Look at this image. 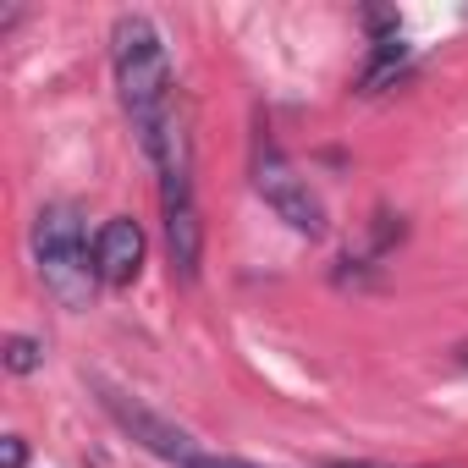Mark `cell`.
Wrapping results in <instances>:
<instances>
[{"mask_svg": "<svg viewBox=\"0 0 468 468\" xmlns=\"http://www.w3.org/2000/svg\"><path fill=\"white\" fill-rule=\"evenodd\" d=\"M111 67H116L122 105H127V116H133V127H138V144H144V154L154 160V171H160V176L193 171L187 133H182V116H176L171 56H165L160 28H154L144 12H122V17L111 23Z\"/></svg>", "mask_w": 468, "mask_h": 468, "instance_id": "obj_1", "label": "cell"}, {"mask_svg": "<svg viewBox=\"0 0 468 468\" xmlns=\"http://www.w3.org/2000/svg\"><path fill=\"white\" fill-rule=\"evenodd\" d=\"M28 243H34V271H39L45 292L72 314L89 309L100 271H94V249H89V231H83V209L78 204H45L34 215Z\"/></svg>", "mask_w": 468, "mask_h": 468, "instance_id": "obj_2", "label": "cell"}, {"mask_svg": "<svg viewBox=\"0 0 468 468\" xmlns=\"http://www.w3.org/2000/svg\"><path fill=\"white\" fill-rule=\"evenodd\" d=\"M254 193L298 231V238H325V204L309 187V176H298V165L276 149L271 133H254Z\"/></svg>", "mask_w": 468, "mask_h": 468, "instance_id": "obj_3", "label": "cell"}, {"mask_svg": "<svg viewBox=\"0 0 468 468\" xmlns=\"http://www.w3.org/2000/svg\"><path fill=\"white\" fill-rule=\"evenodd\" d=\"M100 402H105V413L144 446V452H154V457H165L171 468H198V457H204V446L182 430V424H171L165 413H154V408H144L138 397H127V391H116V386H100Z\"/></svg>", "mask_w": 468, "mask_h": 468, "instance_id": "obj_4", "label": "cell"}, {"mask_svg": "<svg viewBox=\"0 0 468 468\" xmlns=\"http://www.w3.org/2000/svg\"><path fill=\"white\" fill-rule=\"evenodd\" d=\"M160 215H165L171 265H176L182 276H198V260H204V220H198V204H193V171L160 176Z\"/></svg>", "mask_w": 468, "mask_h": 468, "instance_id": "obj_5", "label": "cell"}, {"mask_svg": "<svg viewBox=\"0 0 468 468\" xmlns=\"http://www.w3.org/2000/svg\"><path fill=\"white\" fill-rule=\"evenodd\" d=\"M144 226L133 215H111L100 226V238H94V271L105 287H133L138 271H144Z\"/></svg>", "mask_w": 468, "mask_h": 468, "instance_id": "obj_6", "label": "cell"}, {"mask_svg": "<svg viewBox=\"0 0 468 468\" xmlns=\"http://www.w3.org/2000/svg\"><path fill=\"white\" fill-rule=\"evenodd\" d=\"M45 364V342L39 336H6V369L12 375H34Z\"/></svg>", "mask_w": 468, "mask_h": 468, "instance_id": "obj_7", "label": "cell"}, {"mask_svg": "<svg viewBox=\"0 0 468 468\" xmlns=\"http://www.w3.org/2000/svg\"><path fill=\"white\" fill-rule=\"evenodd\" d=\"M0 463H6V468H23V463H28V446H23V435H6V446H0Z\"/></svg>", "mask_w": 468, "mask_h": 468, "instance_id": "obj_8", "label": "cell"}, {"mask_svg": "<svg viewBox=\"0 0 468 468\" xmlns=\"http://www.w3.org/2000/svg\"><path fill=\"white\" fill-rule=\"evenodd\" d=\"M198 468H254V463H243V457H220V452H204V457H198Z\"/></svg>", "mask_w": 468, "mask_h": 468, "instance_id": "obj_9", "label": "cell"}, {"mask_svg": "<svg viewBox=\"0 0 468 468\" xmlns=\"http://www.w3.org/2000/svg\"><path fill=\"white\" fill-rule=\"evenodd\" d=\"M325 468H391V463H375V457H331Z\"/></svg>", "mask_w": 468, "mask_h": 468, "instance_id": "obj_10", "label": "cell"}]
</instances>
